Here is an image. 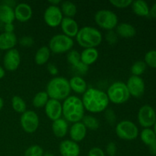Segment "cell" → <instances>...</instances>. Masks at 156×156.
Returning <instances> with one entry per match:
<instances>
[{
    "instance_id": "c3c4849f",
    "label": "cell",
    "mask_w": 156,
    "mask_h": 156,
    "mask_svg": "<svg viewBox=\"0 0 156 156\" xmlns=\"http://www.w3.org/2000/svg\"><path fill=\"white\" fill-rule=\"evenodd\" d=\"M5 76V69L0 66V79H2Z\"/></svg>"
},
{
    "instance_id": "836d02e7",
    "label": "cell",
    "mask_w": 156,
    "mask_h": 156,
    "mask_svg": "<svg viewBox=\"0 0 156 156\" xmlns=\"http://www.w3.org/2000/svg\"><path fill=\"white\" fill-rule=\"evenodd\" d=\"M44 151L39 145H32L25 150L24 156H44Z\"/></svg>"
},
{
    "instance_id": "5bb4252c",
    "label": "cell",
    "mask_w": 156,
    "mask_h": 156,
    "mask_svg": "<svg viewBox=\"0 0 156 156\" xmlns=\"http://www.w3.org/2000/svg\"><path fill=\"white\" fill-rule=\"evenodd\" d=\"M44 112L52 121L61 118L62 116V103L59 101L50 98L44 107Z\"/></svg>"
},
{
    "instance_id": "ab89813d",
    "label": "cell",
    "mask_w": 156,
    "mask_h": 156,
    "mask_svg": "<svg viewBox=\"0 0 156 156\" xmlns=\"http://www.w3.org/2000/svg\"><path fill=\"white\" fill-rule=\"evenodd\" d=\"M20 45L24 47H30L34 44V40L30 36H23L18 41Z\"/></svg>"
},
{
    "instance_id": "8992f818",
    "label": "cell",
    "mask_w": 156,
    "mask_h": 156,
    "mask_svg": "<svg viewBox=\"0 0 156 156\" xmlns=\"http://www.w3.org/2000/svg\"><path fill=\"white\" fill-rule=\"evenodd\" d=\"M74 46V41L73 38L63 34H58L50 38L48 47L51 53L55 54L68 53Z\"/></svg>"
},
{
    "instance_id": "8fae6325",
    "label": "cell",
    "mask_w": 156,
    "mask_h": 156,
    "mask_svg": "<svg viewBox=\"0 0 156 156\" xmlns=\"http://www.w3.org/2000/svg\"><path fill=\"white\" fill-rule=\"evenodd\" d=\"M139 123L144 128L154 126L156 121V113L152 107L146 105L142 106L138 111Z\"/></svg>"
},
{
    "instance_id": "9a60e30c",
    "label": "cell",
    "mask_w": 156,
    "mask_h": 156,
    "mask_svg": "<svg viewBox=\"0 0 156 156\" xmlns=\"http://www.w3.org/2000/svg\"><path fill=\"white\" fill-rule=\"evenodd\" d=\"M59 151L62 156H79L81 152L79 143L71 140H62L59 143Z\"/></svg>"
},
{
    "instance_id": "2e32d148",
    "label": "cell",
    "mask_w": 156,
    "mask_h": 156,
    "mask_svg": "<svg viewBox=\"0 0 156 156\" xmlns=\"http://www.w3.org/2000/svg\"><path fill=\"white\" fill-rule=\"evenodd\" d=\"M14 11L15 19L20 22H26L29 21L33 15V9L31 6L25 2L18 3L14 8Z\"/></svg>"
},
{
    "instance_id": "83f0119b",
    "label": "cell",
    "mask_w": 156,
    "mask_h": 156,
    "mask_svg": "<svg viewBox=\"0 0 156 156\" xmlns=\"http://www.w3.org/2000/svg\"><path fill=\"white\" fill-rule=\"evenodd\" d=\"M49 99H50V98H49L48 94L45 91H40V92L37 93L34 97L33 98L32 105L36 108H44Z\"/></svg>"
},
{
    "instance_id": "7402d4cb",
    "label": "cell",
    "mask_w": 156,
    "mask_h": 156,
    "mask_svg": "<svg viewBox=\"0 0 156 156\" xmlns=\"http://www.w3.org/2000/svg\"><path fill=\"white\" fill-rule=\"evenodd\" d=\"M99 53L96 48H86L84 49L80 53L81 62L86 66L92 65L98 59Z\"/></svg>"
},
{
    "instance_id": "f546056e",
    "label": "cell",
    "mask_w": 156,
    "mask_h": 156,
    "mask_svg": "<svg viewBox=\"0 0 156 156\" xmlns=\"http://www.w3.org/2000/svg\"><path fill=\"white\" fill-rule=\"evenodd\" d=\"M81 122L85 125L87 129H88L90 130H97L100 126L99 120L91 115H85Z\"/></svg>"
},
{
    "instance_id": "f6af8a7d",
    "label": "cell",
    "mask_w": 156,
    "mask_h": 156,
    "mask_svg": "<svg viewBox=\"0 0 156 156\" xmlns=\"http://www.w3.org/2000/svg\"><path fill=\"white\" fill-rule=\"evenodd\" d=\"M149 152L152 155H156V140H154L152 143L149 146Z\"/></svg>"
},
{
    "instance_id": "d590c367",
    "label": "cell",
    "mask_w": 156,
    "mask_h": 156,
    "mask_svg": "<svg viewBox=\"0 0 156 156\" xmlns=\"http://www.w3.org/2000/svg\"><path fill=\"white\" fill-rule=\"evenodd\" d=\"M105 118L107 123L110 125H114L117 122V115L114 110L107 108L105 111Z\"/></svg>"
},
{
    "instance_id": "4dcf8cb0",
    "label": "cell",
    "mask_w": 156,
    "mask_h": 156,
    "mask_svg": "<svg viewBox=\"0 0 156 156\" xmlns=\"http://www.w3.org/2000/svg\"><path fill=\"white\" fill-rule=\"evenodd\" d=\"M140 138L143 143L146 146H149L156 140V135L153 129L150 128H144L140 133Z\"/></svg>"
},
{
    "instance_id": "681fc988",
    "label": "cell",
    "mask_w": 156,
    "mask_h": 156,
    "mask_svg": "<svg viewBox=\"0 0 156 156\" xmlns=\"http://www.w3.org/2000/svg\"><path fill=\"white\" fill-rule=\"evenodd\" d=\"M3 106H4V101H3V99L0 97V111L2 109Z\"/></svg>"
},
{
    "instance_id": "8d00e7d4",
    "label": "cell",
    "mask_w": 156,
    "mask_h": 156,
    "mask_svg": "<svg viewBox=\"0 0 156 156\" xmlns=\"http://www.w3.org/2000/svg\"><path fill=\"white\" fill-rule=\"evenodd\" d=\"M105 40L110 45H114L118 41V35L117 34L115 30H108L105 34Z\"/></svg>"
},
{
    "instance_id": "d6986e66",
    "label": "cell",
    "mask_w": 156,
    "mask_h": 156,
    "mask_svg": "<svg viewBox=\"0 0 156 156\" xmlns=\"http://www.w3.org/2000/svg\"><path fill=\"white\" fill-rule=\"evenodd\" d=\"M18 44V39L14 33L0 34V50H8L15 48Z\"/></svg>"
},
{
    "instance_id": "7c38bea8",
    "label": "cell",
    "mask_w": 156,
    "mask_h": 156,
    "mask_svg": "<svg viewBox=\"0 0 156 156\" xmlns=\"http://www.w3.org/2000/svg\"><path fill=\"white\" fill-rule=\"evenodd\" d=\"M130 96L134 98H140L145 92V82L140 76H131L126 82Z\"/></svg>"
},
{
    "instance_id": "7a4b0ae2",
    "label": "cell",
    "mask_w": 156,
    "mask_h": 156,
    "mask_svg": "<svg viewBox=\"0 0 156 156\" xmlns=\"http://www.w3.org/2000/svg\"><path fill=\"white\" fill-rule=\"evenodd\" d=\"M62 116L67 122L75 123L82 121L85 116V108L82 99L76 95H69L62 103Z\"/></svg>"
},
{
    "instance_id": "9c48e42d",
    "label": "cell",
    "mask_w": 156,
    "mask_h": 156,
    "mask_svg": "<svg viewBox=\"0 0 156 156\" xmlns=\"http://www.w3.org/2000/svg\"><path fill=\"white\" fill-rule=\"evenodd\" d=\"M21 128L27 133H34L39 127L40 120L37 114L34 111H26L20 117Z\"/></svg>"
},
{
    "instance_id": "4fadbf2b",
    "label": "cell",
    "mask_w": 156,
    "mask_h": 156,
    "mask_svg": "<svg viewBox=\"0 0 156 156\" xmlns=\"http://www.w3.org/2000/svg\"><path fill=\"white\" fill-rule=\"evenodd\" d=\"M21 63V55L17 49L14 48L6 51L3 58V66L8 71H15Z\"/></svg>"
},
{
    "instance_id": "ba28073f",
    "label": "cell",
    "mask_w": 156,
    "mask_h": 156,
    "mask_svg": "<svg viewBox=\"0 0 156 156\" xmlns=\"http://www.w3.org/2000/svg\"><path fill=\"white\" fill-rule=\"evenodd\" d=\"M115 132L117 136L123 140L131 141L139 136V129L133 122L128 120H121L117 123Z\"/></svg>"
},
{
    "instance_id": "d6a6232c",
    "label": "cell",
    "mask_w": 156,
    "mask_h": 156,
    "mask_svg": "<svg viewBox=\"0 0 156 156\" xmlns=\"http://www.w3.org/2000/svg\"><path fill=\"white\" fill-rule=\"evenodd\" d=\"M66 59L68 62L71 66L74 67L77 65L79 62H81L80 53L76 50H71L69 51L66 54Z\"/></svg>"
},
{
    "instance_id": "bcb514c9",
    "label": "cell",
    "mask_w": 156,
    "mask_h": 156,
    "mask_svg": "<svg viewBox=\"0 0 156 156\" xmlns=\"http://www.w3.org/2000/svg\"><path fill=\"white\" fill-rule=\"evenodd\" d=\"M149 16L153 18H156V2L149 9Z\"/></svg>"
},
{
    "instance_id": "603a6c76",
    "label": "cell",
    "mask_w": 156,
    "mask_h": 156,
    "mask_svg": "<svg viewBox=\"0 0 156 156\" xmlns=\"http://www.w3.org/2000/svg\"><path fill=\"white\" fill-rule=\"evenodd\" d=\"M116 33L122 38H131L136 35V28L129 23L122 22L117 24L116 27Z\"/></svg>"
},
{
    "instance_id": "d4e9b609",
    "label": "cell",
    "mask_w": 156,
    "mask_h": 156,
    "mask_svg": "<svg viewBox=\"0 0 156 156\" xmlns=\"http://www.w3.org/2000/svg\"><path fill=\"white\" fill-rule=\"evenodd\" d=\"M51 55V52L47 46H43L37 50L34 55L35 63L39 66L44 65L48 62Z\"/></svg>"
},
{
    "instance_id": "5b68a950",
    "label": "cell",
    "mask_w": 156,
    "mask_h": 156,
    "mask_svg": "<svg viewBox=\"0 0 156 156\" xmlns=\"http://www.w3.org/2000/svg\"><path fill=\"white\" fill-rule=\"evenodd\" d=\"M106 93L109 101L115 105L124 104L130 97L126 83L123 82H115L111 84Z\"/></svg>"
},
{
    "instance_id": "7dc6e473",
    "label": "cell",
    "mask_w": 156,
    "mask_h": 156,
    "mask_svg": "<svg viewBox=\"0 0 156 156\" xmlns=\"http://www.w3.org/2000/svg\"><path fill=\"white\" fill-rule=\"evenodd\" d=\"M51 5H55V6H58L59 4H61L62 2L60 0H50V1L48 2Z\"/></svg>"
},
{
    "instance_id": "60d3db41",
    "label": "cell",
    "mask_w": 156,
    "mask_h": 156,
    "mask_svg": "<svg viewBox=\"0 0 156 156\" xmlns=\"http://www.w3.org/2000/svg\"><path fill=\"white\" fill-rule=\"evenodd\" d=\"M117 145L114 142H110L107 144L106 149H105V152L109 156H115L117 153Z\"/></svg>"
},
{
    "instance_id": "f5cc1de1",
    "label": "cell",
    "mask_w": 156,
    "mask_h": 156,
    "mask_svg": "<svg viewBox=\"0 0 156 156\" xmlns=\"http://www.w3.org/2000/svg\"><path fill=\"white\" fill-rule=\"evenodd\" d=\"M0 56H1V53H0Z\"/></svg>"
},
{
    "instance_id": "484cf974",
    "label": "cell",
    "mask_w": 156,
    "mask_h": 156,
    "mask_svg": "<svg viewBox=\"0 0 156 156\" xmlns=\"http://www.w3.org/2000/svg\"><path fill=\"white\" fill-rule=\"evenodd\" d=\"M133 11L136 15L139 16H149V7L147 2L143 0H136L133 1L131 4Z\"/></svg>"
},
{
    "instance_id": "1f68e13d",
    "label": "cell",
    "mask_w": 156,
    "mask_h": 156,
    "mask_svg": "<svg viewBox=\"0 0 156 156\" xmlns=\"http://www.w3.org/2000/svg\"><path fill=\"white\" fill-rule=\"evenodd\" d=\"M146 66H147V65H146L144 61L139 60L135 62L130 68V72L132 73V76H140L146 71Z\"/></svg>"
},
{
    "instance_id": "ee69618b",
    "label": "cell",
    "mask_w": 156,
    "mask_h": 156,
    "mask_svg": "<svg viewBox=\"0 0 156 156\" xmlns=\"http://www.w3.org/2000/svg\"><path fill=\"white\" fill-rule=\"evenodd\" d=\"M4 32H6V33H14L15 26H14L13 23H9V24H4Z\"/></svg>"
},
{
    "instance_id": "30bf717a",
    "label": "cell",
    "mask_w": 156,
    "mask_h": 156,
    "mask_svg": "<svg viewBox=\"0 0 156 156\" xmlns=\"http://www.w3.org/2000/svg\"><path fill=\"white\" fill-rule=\"evenodd\" d=\"M64 16L59 6L49 5L44 13V20L50 27H56L60 25Z\"/></svg>"
},
{
    "instance_id": "cb8c5ba5",
    "label": "cell",
    "mask_w": 156,
    "mask_h": 156,
    "mask_svg": "<svg viewBox=\"0 0 156 156\" xmlns=\"http://www.w3.org/2000/svg\"><path fill=\"white\" fill-rule=\"evenodd\" d=\"M15 20L14 8L2 2L0 4V21L3 24L13 23Z\"/></svg>"
},
{
    "instance_id": "f1b7e54d",
    "label": "cell",
    "mask_w": 156,
    "mask_h": 156,
    "mask_svg": "<svg viewBox=\"0 0 156 156\" xmlns=\"http://www.w3.org/2000/svg\"><path fill=\"white\" fill-rule=\"evenodd\" d=\"M12 107L15 112L21 114L27 111V105L24 99L18 95H15L12 98Z\"/></svg>"
},
{
    "instance_id": "b9f144b4",
    "label": "cell",
    "mask_w": 156,
    "mask_h": 156,
    "mask_svg": "<svg viewBox=\"0 0 156 156\" xmlns=\"http://www.w3.org/2000/svg\"><path fill=\"white\" fill-rule=\"evenodd\" d=\"M88 156H106L105 151L99 147H93L88 151Z\"/></svg>"
},
{
    "instance_id": "816d5d0a",
    "label": "cell",
    "mask_w": 156,
    "mask_h": 156,
    "mask_svg": "<svg viewBox=\"0 0 156 156\" xmlns=\"http://www.w3.org/2000/svg\"><path fill=\"white\" fill-rule=\"evenodd\" d=\"M154 132H155V135H156V121H155V124H154Z\"/></svg>"
},
{
    "instance_id": "e0dca14e",
    "label": "cell",
    "mask_w": 156,
    "mask_h": 156,
    "mask_svg": "<svg viewBox=\"0 0 156 156\" xmlns=\"http://www.w3.org/2000/svg\"><path fill=\"white\" fill-rule=\"evenodd\" d=\"M60 27L62 29V34L71 38L76 37L79 30V27L77 21L74 18H72L64 17L60 24Z\"/></svg>"
},
{
    "instance_id": "e575fe53",
    "label": "cell",
    "mask_w": 156,
    "mask_h": 156,
    "mask_svg": "<svg viewBox=\"0 0 156 156\" xmlns=\"http://www.w3.org/2000/svg\"><path fill=\"white\" fill-rule=\"evenodd\" d=\"M145 62L152 68H156V50H152L145 55Z\"/></svg>"
},
{
    "instance_id": "ffe728a7",
    "label": "cell",
    "mask_w": 156,
    "mask_h": 156,
    "mask_svg": "<svg viewBox=\"0 0 156 156\" xmlns=\"http://www.w3.org/2000/svg\"><path fill=\"white\" fill-rule=\"evenodd\" d=\"M51 127L53 134L57 138H63L69 132L68 122L62 117L53 121Z\"/></svg>"
},
{
    "instance_id": "f35d334b",
    "label": "cell",
    "mask_w": 156,
    "mask_h": 156,
    "mask_svg": "<svg viewBox=\"0 0 156 156\" xmlns=\"http://www.w3.org/2000/svg\"><path fill=\"white\" fill-rule=\"evenodd\" d=\"M73 68L74 69L76 73H78V75H76V76H79L85 75L87 73H88V69H89V67L82 62H79L77 65L73 67Z\"/></svg>"
},
{
    "instance_id": "4316f807",
    "label": "cell",
    "mask_w": 156,
    "mask_h": 156,
    "mask_svg": "<svg viewBox=\"0 0 156 156\" xmlns=\"http://www.w3.org/2000/svg\"><path fill=\"white\" fill-rule=\"evenodd\" d=\"M60 9L64 17L66 18H72L77 13V6L74 2L70 1L62 2L60 4Z\"/></svg>"
},
{
    "instance_id": "3957f363",
    "label": "cell",
    "mask_w": 156,
    "mask_h": 156,
    "mask_svg": "<svg viewBox=\"0 0 156 156\" xmlns=\"http://www.w3.org/2000/svg\"><path fill=\"white\" fill-rule=\"evenodd\" d=\"M46 92L50 99L57 101L65 100L70 95V88L69 80L63 76H56L50 79L46 87Z\"/></svg>"
},
{
    "instance_id": "6da1fadb",
    "label": "cell",
    "mask_w": 156,
    "mask_h": 156,
    "mask_svg": "<svg viewBox=\"0 0 156 156\" xmlns=\"http://www.w3.org/2000/svg\"><path fill=\"white\" fill-rule=\"evenodd\" d=\"M81 99L85 110L91 114L103 112L108 108L110 103L107 93L95 88H88Z\"/></svg>"
},
{
    "instance_id": "52a82bcc",
    "label": "cell",
    "mask_w": 156,
    "mask_h": 156,
    "mask_svg": "<svg viewBox=\"0 0 156 156\" xmlns=\"http://www.w3.org/2000/svg\"><path fill=\"white\" fill-rule=\"evenodd\" d=\"M94 18L97 25L107 31L114 30L118 24V17L109 9H100L96 12Z\"/></svg>"
},
{
    "instance_id": "74e56055",
    "label": "cell",
    "mask_w": 156,
    "mask_h": 156,
    "mask_svg": "<svg viewBox=\"0 0 156 156\" xmlns=\"http://www.w3.org/2000/svg\"><path fill=\"white\" fill-rule=\"evenodd\" d=\"M132 0H111L110 3L117 9H125L131 5Z\"/></svg>"
},
{
    "instance_id": "277c9868",
    "label": "cell",
    "mask_w": 156,
    "mask_h": 156,
    "mask_svg": "<svg viewBox=\"0 0 156 156\" xmlns=\"http://www.w3.org/2000/svg\"><path fill=\"white\" fill-rule=\"evenodd\" d=\"M76 40L79 45L83 48H96L103 41L100 30L91 26H85L79 29Z\"/></svg>"
},
{
    "instance_id": "f907efd6",
    "label": "cell",
    "mask_w": 156,
    "mask_h": 156,
    "mask_svg": "<svg viewBox=\"0 0 156 156\" xmlns=\"http://www.w3.org/2000/svg\"><path fill=\"white\" fill-rule=\"evenodd\" d=\"M44 156H55L53 154H52L51 152H45L44 154Z\"/></svg>"
},
{
    "instance_id": "44dd1931",
    "label": "cell",
    "mask_w": 156,
    "mask_h": 156,
    "mask_svg": "<svg viewBox=\"0 0 156 156\" xmlns=\"http://www.w3.org/2000/svg\"><path fill=\"white\" fill-rule=\"evenodd\" d=\"M71 91L78 94H83L88 89L85 79L79 76H74L69 80Z\"/></svg>"
},
{
    "instance_id": "ac0fdd59",
    "label": "cell",
    "mask_w": 156,
    "mask_h": 156,
    "mask_svg": "<svg viewBox=\"0 0 156 156\" xmlns=\"http://www.w3.org/2000/svg\"><path fill=\"white\" fill-rule=\"evenodd\" d=\"M69 134L71 140L79 143L84 140L87 135V129L82 122L73 123L69 129Z\"/></svg>"
},
{
    "instance_id": "7bdbcfd3",
    "label": "cell",
    "mask_w": 156,
    "mask_h": 156,
    "mask_svg": "<svg viewBox=\"0 0 156 156\" xmlns=\"http://www.w3.org/2000/svg\"><path fill=\"white\" fill-rule=\"evenodd\" d=\"M47 70L50 73V74L53 76H56L59 73V69H58L57 66L54 63H52V62H49L47 64Z\"/></svg>"
}]
</instances>
